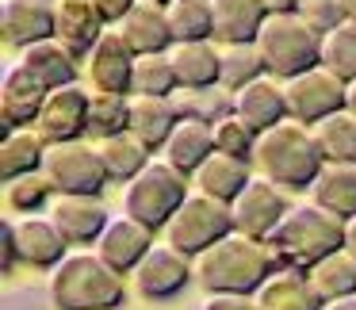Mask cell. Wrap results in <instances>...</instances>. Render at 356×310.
<instances>
[{
  "instance_id": "1",
  "label": "cell",
  "mask_w": 356,
  "mask_h": 310,
  "mask_svg": "<svg viewBox=\"0 0 356 310\" xmlns=\"http://www.w3.org/2000/svg\"><path fill=\"white\" fill-rule=\"evenodd\" d=\"M276 272V256H272L268 241L249 238V234L230 230L207 245L195 256V279L207 291H226V295H257V287Z\"/></svg>"
},
{
  "instance_id": "2",
  "label": "cell",
  "mask_w": 356,
  "mask_h": 310,
  "mask_svg": "<svg viewBox=\"0 0 356 310\" xmlns=\"http://www.w3.org/2000/svg\"><path fill=\"white\" fill-rule=\"evenodd\" d=\"M341 245H345V218L330 215L314 199L287 207L280 226L268 234V249L276 256V268L307 272L314 261H322L325 253H333Z\"/></svg>"
},
{
  "instance_id": "3",
  "label": "cell",
  "mask_w": 356,
  "mask_h": 310,
  "mask_svg": "<svg viewBox=\"0 0 356 310\" xmlns=\"http://www.w3.org/2000/svg\"><path fill=\"white\" fill-rule=\"evenodd\" d=\"M253 161L257 172L268 177L280 188H310L318 177V169L325 165L318 138L307 123L299 119H284V123L268 127V131L257 134L253 146Z\"/></svg>"
},
{
  "instance_id": "4",
  "label": "cell",
  "mask_w": 356,
  "mask_h": 310,
  "mask_svg": "<svg viewBox=\"0 0 356 310\" xmlns=\"http://www.w3.org/2000/svg\"><path fill=\"white\" fill-rule=\"evenodd\" d=\"M50 302L58 310H119L123 276L100 261V253H65L50 268Z\"/></svg>"
},
{
  "instance_id": "5",
  "label": "cell",
  "mask_w": 356,
  "mask_h": 310,
  "mask_svg": "<svg viewBox=\"0 0 356 310\" xmlns=\"http://www.w3.org/2000/svg\"><path fill=\"white\" fill-rule=\"evenodd\" d=\"M257 50L264 58V70L276 81H291L299 73L322 65V35L299 16V12H276L264 16L257 31Z\"/></svg>"
},
{
  "instance_id": "6",
  "label": "cell",
  "mask_w": 356,
  "mask_h": 310,
  "mask_svg": "<svg viewBox=\"0 0 356 310\" xmlns=\"http://www.w3.org/2000/svg\"><path fill=\"white\" fill-rule=\"evenodd\" d=\"M188 184L192 177L180 172L177 165H169L165 157L149 161L131 184L123 188V215H131L134 222L149 226V230H165L169 218L177 215V207L188 199Z\"/></svg>"
},
{
  "instance_id": "7",
  "label": "cell",
  "mask_w": 356,
  "mask_h": 310,
  "mask_svg": "<svg viewBox=\"0 0 356 310\" xmlns=\"http://www.w3.org/2000/svg\"><path fill=\"white\" fill-rule=\"evenodd\" d=\"M234 230V211L226 199H215L207 192H188V199L177 207V215L169 218L165 226V241L177 245L180 253L188 256H200L207 245H215L218 238Z\"/></svg>"
},
{
  "instance_id": "8",
  "label": "cell",
  "mask_w": 356,
  "mask_h": 310,
  "mask_svg": "<svg viewBox=\"0 0 356 310\" xmlns=\"http://www.w3.org/2000/svg\"><path fill=\"white\" fill-rule=\"evenodd\" d=\"M42 172L50 177L54 192H73V195H100L104 184H111L108 169H104V157H100V146H88L85 138L50 142Z\"/></svg>"
},
{
  "instance_id": "9",
  "label": "cell",
  "mask_w": 356,
  "mask_h": 310,
  "mask_svg": "<svg viewBox=\"0 0 356 310\" xmlns=\"http://www.w3.org/2000/svg\"><path fill=\"white\" fill-rule=\"evenodd\" d=\"M345 85L337 73H330L325 65L299 73V77L284 81V96H287V119H299V123L314 127L318 119L333 115V111L345 108Z\"/></svg>"
},
{
  "instance_id": "10",
  "label": "cell",
  "mask_w": 356,
  "mask_h": 310,
  "mask_svg": "<svg viewBox=\"0 0 356 310\" xmlns=\"http://www.w3.org/2000/svg\"><path fill=\"white\" fill-rule=\"evenodd\" d=\"M134 276V287H138L142 299H172L180 295L188 284L195 279V256L180 253L177 245H154L146 256L138 261V268L131 272Z\"/></svg>"
},
{
  "instance_id": "11",
  "label": "cell",
  "mask_w": 356,
  "mask_h": 310,
  "mask_svg": "<svg viewBox=\"0 0 356 310\" xmlns=\"http://www.w3.org/2000/svg\"><path fill=\"white\" fill-rule=\"evenodd\" d=\"M88 100H92V88H85L81 81L62 88H50L47 100L39 108V119H35V131L47 142H70L81 138L88 131Z\"/></svg>"
},
{
  "instance_id": "12",
  "label": "cell",
  "mask_w": 356,
  "mask_h": 310,
  "mask_svg": "<svg viewBox=\"0 0 356 310\" xmlns=\"http://www.w3.org/2000/svg\"><path fill=\"white\" fill-rule=\"evenodd\" d=\"M134 62H138V54L131 50V42L119 35V27H108V31L100 35V42L85 54L88 88H92V92H123V96H131Z\"/></svg>"
},
{
  "instance_id": "13",
  "label": "cell",
  "mask_w": 356,
  "mask_h": 310,
  "mask_svg": "<svg viewBox=\"0 0 356 310\" xmlns=\"http://www.w3.org/2000/svg\"><path fill=\"white\" fill-rule=\"evenodd\" d=\"M234 211V230L249 234V238L268 241V234L280 226V218L287 215V199L280 192V184H272L268 177H253L238 192V199L230 203Z\"/></svg>"
},
{
  "instance_id": "14",
  "label": "cell",
  "mask_w": 356,
  "mask_h": 310,
  "mask_svg": "<svg viewBox=\"0 0 356 310\" xmlns=\"http://www.w3.org/2000/svg\"><path fill=\"white\" fill-rule=\"evenodd\" d=\"M47 215L70 245H96L104 226L111 222L100 195H73V192H54V199L47 203Z\"/></svg>"
},
{
  "instance_id": "15",
  "label": "cell",
  "mask_w": 356,
  "mask_h": 310,
  "mask_svg": "<svg viewBox=\"0 0 356 310\" xmlns=\"http://www.w3.org/2000/svg\"><path fill=\"white\" fill-rule=\"evenodd\" d=\"M154 230L142 222H134L131 215H111V222L104 226V234L96 238V253H100V261L108 264V268H115L119 276H127V272L138 268V261L154 249Z\"/></svg>"
},
{
  "instance_id": "16",
  "label": "cell",
  "mask_w": 356,
  "mask_h": 310,
  "mask_svg": "<svg viewBox=\"0 0 356 310\" xmlns=\"http://www.w3.org/2000/svg\"><path fill=\"white\" fill-rule=\"evenodd\" d=\"M50 88L42 81H35L31 73L19 62H12L4 70V81H0V127L4 131H16V127H31L39 119V108L47 100Z\"/></svg>"
},
{
  "instance_id": "17",
  "label": "cell",
  "mask_w": 356,
  "mask_h": 310,
  "mask_svg": "<svg viewBox=\"0 0 356 310\" xmlns=\"http://www.w3.org/2000/svg\"><path fill=\"white\" fill-rule=\"evenodd\" d=\"M16 62L31 73L35 81H42L47 88H62V85H73L81 73V54H73L62 39H39V42H27L19 47Z\"/></svg>"
},
{
  "instance_id": "18",
  "label": "cell",
  "mask_w": 356,
  "mask_h": 310,
  "mask_svg": "<svg viewBox=\"0 0 356 310\" xmlns=\"http://www.w3.org/2000/svg\"><path fill=\"white\" fill-rule=\"evenodd\" d=\"M0 35L8 47H27L54 35V0H0Z\"/></svg>"
},
{
  "instance_id": "19",
  "label": "cell",
  "mask_w": 356,
  "mask_h": 310,
  "mask_svg": "<svg viewBox=\"0 0 356 310\" xmlns=\"http://www.w3.org/2000/svg\"><path fill=\"white\" fill-rule=\"evenodd\" d=\"M108 31V19L100 16L96 0H54V39H62L73 54L85 58Z\"/></svg>"
},
{
  "instance_id": "20",
  "label": "cell",
  "mask_w": 356,
  "mask_h": 310,
  "mask_svg": "<svg viewBox=\"0 0 356 310\" xmlns=\"http://www.w3.org/2000/svg\"><path fill=\"white\" fill-rule=\"evenodd\" d=\"M115 27L131 42L134 54H161V50H169L177 42L169 27V12H165L161 0H138Z\"/></svg>"
},
{
  "instance_id": "21",
  "label": "cell",
  "mask_w": 356,
  "mask_h": 310,
  "mask_svg": "<svg viewBox=\"0 0 356 310\" xmlns=\"http://www.w3.org/2000/svg\"><path fill=\"white\" fill-rule=\"evenodd\" d=\"M16 245H19V264H31V268H54L65 261V249L70 241L62 238L50 215H27L16 218Z\"/></svg>"
},
{
  "instance_id": "22",
  "label": "cell",
  "mask_w": 356,
  "mask_h": 310,
  "mask_svg": "<svg viewBox=\"0 0 356 310\" xmlns=\"http://www.w3.org/2000/svg\"><path fill=\"white\" fill-rule=\"evenodd\" d=\"M234 111H238V115L245 119L257 134L268 131V127H276V123H284V119H287L284 81L268 77V73H264V77H257V81H249L245 88H238V92H234Z\"/></svg>"
},
{
  "instance_id": "23",
  "label": "cell",
  "mask_w": 356,
  "mask_h": 310,
  "mask_svg": "<svg viewBox=\"0 0 356 310\" xmlns=\"http://www.w3.org/2000/svg\"><path fill=\"white\" fill-rule=\"evenodd\" d=\"M180 123V111L172 104V96H131V123L127 131L149 149V154H161V146L169 142L172 127Z\"/></svg>"
},
{
  "instance_id": "24",
  "label": "cell",
  "mask_w": 356,
  "mask_h": 310,
  "mask_svg": "<svg viewBox=\"0 0 356 310\" xmlns=\"http://www.w3.org/2000/svg\"><path fill=\"white\" fill-rule=\"evenodd\" d=\"M253 299L261 310H325L322 295L314 291L302 268H276L257 287Z\"/></svg>"
},
{
  "instance_id": "25",
  "label": "cell",
  "mask_w": 356,
  "mask_h": 310,
  "mask_svg": "<svg viewBox=\"0 0 356 310\" xmlns=\"http://www.w3.org/2000/svg\"><path fill=\"white\" fill-rule=\"evenodd\" d=\"M169 62H172V73H177V88H200L218 81L222 50L211 39H184L169 47Z\"/></svg>"
},
{
  "instance_id": "26",
  "label": "cell",
  "mask_w": 356,
  "mask_h": 310,
  "mask_svg": "<svg viewBox=\"0 0 356 310\" xmlns=\"http://www.w3.org/2000/svg\"><path fill=\"white\" fill-rule=\"evenodd\" d=\"M249 180H253L249 157L222 154V149H215V154H211L207 161H203L200 169L192 172V184L200 188V192L215 195V199H226V203L238 199V192L249 184Z\"/></svg>"
},
{
  "instance_id": "27",
  "label": "cell",
  "mask_w": 356,
  "mask_h": 310,
  "mask_svg": "<svg viewBox=\"0 0 356 310\" xmlns=\"http://www.w3.org/2000/svg\"><path fill=\"white\" fill-rule=\"evenodd\" d=\"M211 154H215V127L203 123V119H180V123L172 127L169 142L161 146L165 161L177 165V169L188 172V177H192Z\"/></svg>"
},
{
  "instance_id": "28",
  "label": "cell",
  "mask_w": 356,
  "mask_h": 310,
  "mask_svg": "<svg viewBox=\"0 0 356 310\" xmlns=\"http://www.w3.org/2000/svg\"><path fill=\"white\" fill-rule=\"evenodd\" d=\"M310 199L318 207H325L337 218H353L356 215V165L348 161H325L318 169L314 184H310Z\"/></svg>"
},
{
  "instance_id": "29",
  "label": "cell",
  "mask_w": 356,
  "mask_h": 310,
  "mask_svg": "<svg viewBox=\"0 0 356 310\" xmlns=\"http://www.w3.org/2000/svg\"><path fill=\"white\" fill-rule=\"evenodd\" d=\"M211 12H215V39L222 47L253 42L268 16L261 0H211Z\"/></svg>"
},
{
  "instance_id": "30",
  "label": "cell",
  "mask_w": 356,
  "mask_h": 310,
  "mask_svg": "<svg viewBox=\"0 0 356 310\" xmlns=\"http://www.w3.org/2000/svg\"><path fill=\"white\" fill-rule=\"evenodd\" d=\"M47 146L35 127H16V131H4L0 142V180H16L24 172H39L47 161Z\"/></svg>"
},
{
  "instance_id": "31",
  "label": "cell",
  "mask_w": 356,
  "mask_h": 310,
  "mask_svg": "<svg viewBox=\"0 0 356 310\" xmlns=\"http://www.w3.org/2000/svg\"><path fill=\"white\" fill-rule=\"evenodd\" d=\"M307 279L314 284V291L322 295V302L341 299V295H356V256L345 245L325 253L322 261H314L307 268Z\"/></svg>"
},
{
  "instance_id": "32",
  "label": "cell",
  "mask_w": 356,
  "mask_h": 310,
  "mask_svg": "<svg viewBox=\"0 0 356 310\" xmlns=\"http://www.w3.org/2000/svg\"><path fill=\"white\" fill-rule=\"evenodd\" d=\"M100 157H104V169H108V180H115V184H131V180L154 161L149 149L142 146L131 131L100 138Z\"/></svg>"
},
{
  "instance_id": "33",
  "label": "cell",
  "mask_w": 356,
  "mask_h": 310,
  "mask_svg": "<svg viewBox=\"0 0 356 310\" xmlns=\"http://www.w3.org/2000/svg\"><path fill=\"white\" fill-rule=\"evenodd\" d=\"M180 119H203V123H218L222 115L234 111V92L215 81V85H200V88H177L172 92Z\"/></svg>"
},
{
  "instance_id": "34",
  "label": "cell",
  "mask_w": 356,
  "mask_h": 310,
  "mask_svg": "<svg viewBox=\"0 0 356 310\" xmlns=\"http://www.w3.org/2000/svg\"><path fill=\"white\" fill-rule=\"evenodd\" d=\"M310 131H314L318 149H322L325 161H348V165H356V115L348 108H341V111H333V115L318 119Z\"/></svg>"
},
{
  "instance_id": "35",
  "label": "cell",
  "mask_w": 356,
  "mask_h": 310,
  "mask_svg": "<svg viewBox=\"0 0 356 310\" xmlns=\"http://www.w3.org/2000/svg\"><path fill=\"white\" fill-rule=\"evenodd\" d=\"M169 12V27L172 39H215V12H211V0H169L165 4Z\"/></svg>"
},
{
  "instance_id": "36",
  "label": "cell",
  "mask_w": 356,
  "mask_h": 310,
  "mask_svg": "<svg viewBox=\"0 0 356 310\" xmlns=\"http://www.w3.org/2000/svg\"><path fill=\"white\" fill-rule=\"evenodd\" d=\"M54 199V184H50L47 172H24L16 180H4V203L8 211H19V215H39L47 211V203Z\"/></svg>"
},
{
  "instance_id": "37",
  "label": "cell",
  "mask_w": 356,
  "mask_h": 310,
  "mask_svg": "<svg viewBox=\"0 0 356 310\" xmlns=\"http://www.w3.org/2000/svg\"><path fill=\"white\" fill-rule=\"evenodd\" d=\"M131 123V96L123 92H92L88 100V131L96 138H111V134H123Z\"/></svg>"
},
{
  "instance_id": "38",
  "label": "cell",
  "mask_w": 356,
  "mask_h": 310,
  "mask_svg": "<svg viewBox=\"0 0 356 310\" xmlns=\"http://www.w3.org/2000/svg\"><path fill=\"white\" fill-rule=\"evenodd\" d=\"M172 96L177 92V73H172L169 50L161 54H138L134 62V77H131V96Z\"/></svg>"
},
{
  "instance_id": "39",
  "label": "cell",
  "mask_w": 356,
  "mask_h": 310,
  "mask_svg": "<svg viewBox=\"0 0 356 310\" xmlns=\"http://www.w3.org/2000/svg\"><path fill=\"white\" fill-rule=\"evenodd\" d=\"M264 58L261 50H257V42H234V47H222V73H218V81H222L230 92H238V88H245L249 81L264 77Z\"/></svg>"
},
{
  "instance_id": "40",
  "label": "cell",
  "mask_w": 356,
  "mask_h": 310,
  "mask_svg": "<svg viewBox=\"0 0 356 310\" xmlns=\"http://www.w3.org/2000/svg\"><path fill=\"white\" fill-rule=\"evenodd\" d=\"M322 65L341 81H356V24L345 19L322 35Z\"/></svg>"
},
{
  "instance_id": "41",
  "label": "cell",
  "mask_w": 356,
  "mask_h": 310,
  "mask_svg": "<svg viewBox=\"0 0 356 310\" xmlns=\"http://www.w3.org/2000/svg\"><path fill=\"white\" fill-rule=\"evenodd\" d=\"M211 127H215V149H222V154H238V157H253L257 131L238 115V111L222 115L218 123H211Z\"/></svg>"
},
{
  "instance_id": "42",
  "label": "cell",
  "mask_w": 356,
  "mask_h": 310,
  "mask_svg": "<svg viewBox=\"0 0 356 310\" xmlns=\"http://www.w3.org/2000/svg\"><path fill=\"white\" fill-rule=\"evenodd\" d=\"M295 12H299L318 35H325V31H333L337 24H345V12H341L337 0H299V8Z\"/></svg>"
},
{
  "instance_id": "43",
  "label": "cell",
  "mask_w": 356,
  "mask_h": 310,
  "mask_svg": "<svg viewBox=\"0 0 356 310\" xmlns=\"http://www.w3.org/2000/svg\"><path fill=\"white\" fill-rule=\"evenodd\" d=\"M19 264V245H16V218H4L0 222V272L8 276Z\"/></svg>"
},
{
  "instance_id": "44",
  "label": "cell",
  "mask_w": 356,
  "mask_h": 310,
  "mask_svg": "<svg viewBox=\"0 0 356 310\" xmlns=\"http://www.w3.org/2000/svg\"><path fill=\"white\" fill-rule=\"evenodd\" d=\"M203 310H261L253 295H226V291H207Z\"/></svg>"
},
{
  "instance_id": "45",
  "label": "cell",
  "mask_w": 356,
  "mask_h": 310,
  "mask_svg": "<svg viewBox=\"0 0 356 310\" xmlns=\"http://www.w3.org/2000/svg\"><path fill=\"white\" fill-rule=\"evenodd\" d=\"M134 4H138V0H96V8H100L104 19H108V27H115L119 19L134 8Z\"/></svg>"
},
{
  "instance_id": "46",
  "label": "cell",
  "mask_w": 356,
  "mask_h": 310,
  "mask_svg": "<svg viewBox=\"0 0 356 310\" xmlns=\"http://www.w3.org/2000/svg\"><path fill=\"white\" fill-rule=\"evenodd\" d=\"M264 4V12H268V16H276V12H295L299 8V0H261Z\"/></svg>"
},
{
  "instance_id": "47",
  "label": "cell",
  "mask_w": 356,
  "mask_h": 310,
  "mask_svg": "<svg viewBox=\"0 0 356 310\" xmlns=\"http://www.w3.org/2000/svg\"><path fill=\"white\" fill-rule=\"evenodd\" d=\"M325 310H356V295H341V299H330Z\"/></svg>"
},
{
  "instance_id": "48",
  "label": "cell",
  "mask_w": 356,
  "mask_h": 310,
  "mask_svg": "<svg viewBox=\"0 0 356 310\" xmlns=\"http://www.w3.org/2000/svg\"><path fill=\"white\" fill-rule=\"evenodd\" d=\"M345 249H348V253L356 256V215H353V218H348V222H345Z\"/></svg>"
},
{
  "instance_id": "49",
  "label": "cell",
  "mask_w": 356,
  "mask_h": 310,
  "mask_svg": "<svg viewBox=\"0 0 356 310\" xmlns=\"http://www.w3.org/2000/svg\"><path fill=\"white\" fill-rule=\"evenodd\" d=\"M345 108L356 115V81H348V85H345Z\"/></svg>"
},
{
  "instance_id": "50",
  "label": "cell",
  "mask_w": 356,
  "mask_h": 310,
  "mask_svg": "<svg viewBox=\"0 0 356 310\" xmlns=\"http://www.w3.org/2000/svg\"><path fill=\"white\" fill-rule=\"evenodd\" d=\"M337 4H341V12H345V19L356 24V0H337Z\"/></svg>"
},
{
  "instance_id": "51",
  "label": "cell",
  "mask_w": 356,
  "mask_h": 310,
  "mask_svg": "<svg viewBox=\"0 0 356 310\" xmlns=\"http://www.w3.org/2000/svg\"><path fill=\"white\" fill-rule=\"evenodd\" d=\"M161 4H169V0H161Z\"/></svg>"
}]
</instances>
